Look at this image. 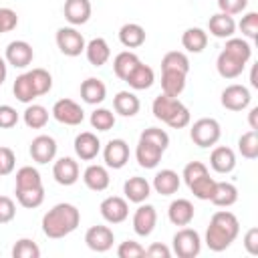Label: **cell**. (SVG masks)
Returning <instances> with one entry per match:
<instances>
[{
	"mask_svg": "<svg viewBox=\"0 0 258 258\" xmlns=\"http://www.w3.org/2000/svg\"><path fill=\"white\" fill-rule=\"evenodd\" d=\"M81 224V212L77 206L73 204H56L52 206L44 216H42V232L44 236L58 240L69 236L71 232H75Z\"/></svg>",
	"mask_w": 258,
	"mask_h": 258,
	"instance_id": "cell-1",
	"label": "cell"
},
{
	"mask_svg": "<svg viewBox=\"0 0 258 258\" xmlns=\"http://www.w3.org/2000/svg\"><path fill=\"white\" fill-rule=\"evenodd\" d=\"M238 234H240L238 218L228 210H220L210 220V226L206 230V244L212 252H224L238 238Z\"/></svg>",
	"mask_w": 258,
	"mask_h": 258,
	"instance_id": "cell-2",
	"label": "cell"
},
{
	"mask_svg": "<svg viewBox=\"0 0 258 258\" xmlns=\"http://www.w3.org/2000/svg\"><path fill=\"white\" fill-rule=\"evenodd\" d=\"M151 111H153V117L163 121L165 125H169L171 129H183L189 125L191 121V115H189V109L177 99V97H169V95H159L153 99V105H151Z\"/></svg>",
	"mask_w": 258,
	"mask_h": 258,
	"instance_id": "cell-3",
	"label": "cell"
},
{
	"mask_svg": "<svg viewBox=\"0 0 258 258\" xmlns=\"http://www.w3.org/2000/svg\"><path fill=\"white\" fill-rule=\"evenodd\" d=\"M220 135H222V129H220V123L212 117H202L198 119L191 129H189V137L191 141L198 145V147H212L220 141Z\"/></svg>",
	"mask_w": 258,
	"mask_h": 258,
	"instance_id": "cell-4",
	"label": "cell"
},
{
	"mask_svg": "<svg viewBox=\"0 0 258 258\" xmlns=\"http://www.w3.org/2000/svg\"><path fill=\"white\" fill-rule=\"evenodd\" d=\"M202 250V238L191 228H181L173 236V252L179 258H196Z\"/></svg>",
	"mask_w": 258,
	"mask_h": 258,
	"instance_id": "cell-5",
	"label": "cell"
},
{
	"mask_svg": "<svg viewBox=\"0 0 258 258\" xmlns=\"http://www.w3.org/2000/svg\"><path fill=\"white\" fill-rule=\"evenodd\" d=\"M56 46H58V50H60L64 56H79V54L85 50L87 42H85L83 34H81L77 28H73V26H62V28L56 30Z\"/></svg>",
	"mask_w": 258,
	"mask_h": 258,
	"instance_id": "cell-6",
	"label": "cell"
},
{
	"mask_svg": "<svg viewBox=\"0 0 258 258\" xmlns=\"http://www.w3.org/2000/svg\"><path fill=\"white\" fill-rule=\"evenodd\" d=\"M52 117L62 123V125H81L83 119H85V111L79 103H75L73 99H58L54 105H52Z\"/></svg>",
	"mask_w": 258,
	"mask_h": 258,
	"instance_id": "cell-7",
	"label": "cell"
},
{
	"mask_svg": "<svg viewBox=\"0 0 258 258\" xmlns=\"http://www.w3.org/2000/svg\"><path fill=\"white\" fill-rule=\"evenodd\" d=\"M99 210H101L103 220L109 222V224H121V222H125L127 216H129L127 200H123V198H119V196H109V198H105V200L101 202Z\"/></svg>",
	"mask_w": 258,
	"mask_h": 258,
	"instance_id": "cell-8",
	"label": "cell"
},
{
	"mask_svg": "<svg viewBox=\"0 0 258 258\" xmlns=\"http://www.w3.org/2000/svg\"><path fill=\"white\" fill-rule=\"evenodd\" d=\"M222 107L230 109V111H244L250 101H252V95L248 91V87L244 85H228L224 91H222Z\"/></svg>",
	"mask_w": 258,
	"mask_h": 258,
	"instance_id": "cell-9",
	"label": "cell"
},
{
	"mask_svg": "<svg viewBox=\"0 0 258 258\" xmlns=\"http://www.w3.org/2000/svg\"><path fill=\"white\" fill-rule=\"evenodd\" d=\"M105 165L111 169H121L129 161V145L125 139H111L103 149Z\"/></svg>",
	"mask_w": 258,
	"mask_h": 258,
	"instance_id": "cell-10",
	"label": "cell"
},
{
	"mask_svg": "<svg viewBox=\"0 0 258 258\" xmlns=\"http://www.w3.org/2000/svg\"><path fill=\"white\" fill-rule=\"evenodd\" d=\"M34 58V50L26 40H12L6 46V62L14 69H26Z\"/></svg>",
	"mask_w": 258,
	"mask_h": 258,
	"instance_id": "cell-11",
	"label": "cell"
},
{
	"mask_svg": "<svg viewBox=\"0 0 258 258\" xmlns=\"http://www.w3.org/2000/svg\"><path fill=\"white\" fill-rule=\"evenodd\" d=\"M155 224H157V212L151 204H143L135 210L133 214V230L137 236L141 238H147L153 230H155Z\"/></svg>",
	"mask_w": 258,
	"mask_h": 258,
	"instance_id": "cell-12",
	"label": "cell"
},
{
	"mask_svg": "<svg viewBox=\"0 0 258 258\" xmlns=\"http://www.w3.org/2000/svg\"><path fill=\"white\" fill-rule=\"evenodd\" d=\"M85 242L93 252H107L115 242V234L107 226H91L85 234Z\"/></svg>",
	"mask_w": 258,
	"mask_h": 258,
	"instance_id": "cell-13",
	"label": "cell"
},
{
	"mask_svg": "<svg viewBox=\"0 0 258 258\" xmlns=\"http://www.w3.org/2000/svg\"><path fill=\"white\" fill-rule=\"evenodd\" d=\"M79 173H81L79 163L73 157H60L52 165V177L60 185H73V183H77Z\"/></svg>",
	"mask_w": 258,
	"mask_h": 258,
	"instance_id": "cell-14",
	"label": "cell"
},
{
	"mask_svg": "<svg viewBox=\"0 0 258 258\" xmlns=\"http://www.w3.org/2000/svg\"><path fill=\"white\" fill-rule=\"evenodd\" d=\"M99 151H101V141H99V137L95 133L83 131V133H79L75 137V153H77L79 159L91 161V159H95L99 155Z\"/></svg>",
	"mask_w": 258,
	"mask_h": 258,
	"instance_id": "cell-15",
	"label": "cell"
},
{
	"mask_svg": "<svg viewBox=\"0 0 258 258\" xmlns=\"http://www.w3.org/2000/svg\"><path fill=\"white\" fill-rule=\"evenodd\" d=\"M54 155H56V141L50 135H38V137L32 139V143H30V157L36 163L44 165V163L52 161Z\"/></svg>",
	"mask_w": 258,
	"mask_h": 258,
	"instance_id": "cell-16",
	"label": "cell"
},
{
	"mask_svg": "<svg viewBox=\"0 0 258 258\" xmlns=\"http://www.w3.org/2000/svg\"><path fill=\"white\" fill-rule=\"evenodd\" d=\"M194 214H196L194 204H191L189 200H183V198L173 200V202L169 204V208H167V218H169V222H171L173 226H181V228L191 224Z\"/></svg>",
	"mask_w": 258,
	"mask_h": 258,
	"instance_id": "cell-17",
	"label": "cell"
},
{
	"mask_svg": "<svg viewBox=\"0 0 258 258\" xmlns=\"http://www.w3.org/2000/svg\"><path fill=\"white\" fill-rule=\"evenodd\" d=\"M62 12H64V18L73 26H81L89 22L91 18V2L89 0H64Z\"/></svg>",
	"mask_w": 258,
	"mask_h": 258,
	"instance_id": "cell-18",
	"label": "cell"
},
{
	"mask_svg": "<svg viewBox=\"0 0 258 258\" xmlns=\"http://www.w3.org/2000/svg\"><path fill=\"white\" fill-rule=\"evenodd\" d=\"M123 194L129 202L133 204H143L149 196H151V185L145 177H139V175H133L129 177L125 183H123Z\"/></svg>",
	"mask_w": 258,
	"mask_h": 258,
	"instance_id": "cell-19",
	"label": "cell"
},
{
	"mask_svg": "<svg viewBox=\"0 0 258 258\" xmlns=\"http://www.w3.org/2000/svg\"><path fill=\"white\" fill-rule=\"evenodd\" d=\"M105 97H107V87L101 79L89 77L81 83V99L87 105H99L105 101Z\"/></svg>",
	"mask_w": 258,
	"mask_h": 258,
	"instance_id": "cell-20",
	"label": "cell"
},
{
	"mask_svg": "<svg viewBox=\"0 0 258 258\" xmlns=\"http://www.w3.org/2000/svg\"><path fill=\"white\" fill-rule=\"evenodd\" d=\"M208 30L210 34H214L216 38H230L236 32V22L234 16L224 14V12H216L214 16H210L208 20Z\"/></svg>",
	"mask_w": 258,
	"mask_h": 258,
	"instance_id": "cell-21",
	"label": "cell"
},
{
	"mask_svg": "<svg viewBox=\"0 0 258 258\" xmlns=\"http://www.w3.org/2000/svg\"><path fill=\"white\" fill-rule=\"evenodd\" d=\"M83 181H85V185H87L89 189H93V191H105V189L109 187V183H111V177H109L107 167L93 163V165H89V167L85 169Z\"/></svg>",
	"mask_w": 258,
	"mask_h": 258,
	"instance_id": "cell-22",
	"label": "cell"
},
{
	"mask_svg": "<svg viewBox=\"0 0 258 258\" xmlns=\"http://www.w3.org/2000/svg\"><path fill=\"white\" fill-rule=\"evenodd\" d=\"M161 155H163V149H159L157 145L153 143H147V141H141L137 143V149H135V157H137V163L145 169H153L159 165L161 161Z\"/></svg>",
	"mask_w": 258,
	"mask_h": 258,
	"instance_id": "cell-23",
	"label": "cell"
},
{
	"mask_svg": "<svg viewBox=\"0 0 258 258\" xmlns=\"http://www.w3.org/2000/svg\"><path fill=\"white\" fill-rule=\"evenodd\" d=\"M210 165H212V169L218 171V173H230V171L236 167V153H234L230 147L220 145V147H216V149L212 151V155H210Z\"/></svg>",
	"mask_w": 258,
	"mask_h": 258,
	"instance_id": "cell-24",
	"label": "cell"
},
{
	"mask_svg": "<svg viewBox=\"0 0 258 258\" xmlns=\"http://www.w3.org/2000/svg\"><path fill=\"white\" fill-rule=\"evenodd\" d=\"M179 183L181 179L173 169H161L153 177V189L159 196H173L179 189Z\"/></svg>",
	"mask_w": 258,
	"mask_h": 258,
	"instance_id": "cell-25",
	"label": "cell"
},
{
	"mask_svg": "<svg viewBox=\"0 0 258 258\" xmlns=\"http://www.w3.org/2000/svg\"><path fill=\"white\" fill-rule=\"evenodd\" d=\"M244 67H246V62H244V60H240V58L232 56V54H230V52H226V50H222V52L218 54L216 69H218L220 77H224V79H236V77H240V75H242V71H244Z\"/></svg>",
	"mask_w": 258,
	"mask_h": 258,
	"instance_id": "cell-26",
	"label": "cell"
},
{
	"mask_svg": "<svg viewBox=\"0 0 258 258\" xmlns=\"http://www.w3.org/2000/svg\"><path fill=\"white\" fill-rule=\"evenodd\" d=\"M210 202L218 208H230L238 202V187L230 181H216V187H214Z\"/></svg>",
	"mask_w": 258,
	"mask_h": 258,
	"instance_id": "cell-27",
	"label": "cell"
},
{
	"mask_svg": "<svg viewBox=\"0 0 258 258\" xmlns=\"http://www.w3.org/2000/svg\"><path fill=\"white\" fill-rule=\"evenodd\" d=\"M153 81H155L153 69H151L149 64H143V62H139V64L129 73V77L125 79V83H129V87L135 89V91H145V89H149V87L153 85Z\"/></svg>",
	"mask_w": 258,
	"mask_h": 258,
	"instance_id": "cell-28",
	"label": "cell"
},
{
	"mask_svg": "<svg viewBox=\"0 0 258 258\" xmlns=\"http://www.w3.org/2000/svg\"><path fill=\"white\" fill-rule=\"evenodd\" d=\"M85 54H87V60L93 67H103L111 56V48H109L105 38H93V40L87 42Z\"/></svg>",
	"mask_w": 258,
	"mask_h": 258,
	"instance_id": "cell-29",
	"label": "cell"
},
{
	"mask_svg": "<svg viewBox=\"0 0 258 258\" xmlns=\"http://www.w3.org/2000/svg\"><path fill=\"white\" fill-rule=\"evenodd\" d=\"M139 107H141V103H139L137 95L131 93V91H119L115 95V99H113V109L121 117H133V115H137L139 113Z\"/></svg>",
	"mask_w": 258,
	"mask_h": 258,
	"instance_id": "cell-30",
	"label": "cell"
},
{
	"mask_svg": "<svg viewBox=\"0 0 258 258\" xmlns=\"http://www.w3.org/2000/svg\"><path fill=\"white\" fill-rule=\"evenodd\" d=\"M119 40L125 48H139L145 42V28L135 22H127L119 28Z\"/></svg>",
	"mask_w": 258,
	"mask_h": 258,
	"instance_id": "cell-31",
	"label": "cell"
},
{
	"mask_svg": "<svg viewBox=\"0 0 258 258\" xmlns=\"http://www.w3.org/2000/svg\"><path fill=\"white\" fill-rule=\"evenodd\" d=\"M181 44H183V48L187 52L198 54L208 46V32L198 28V26H191L181 34Z\"/></svg>",
	"mask_w": 258,
	"mask_h": 258,
	"instance_id": "cell-32",
	"label": "cell"
},
{
	"mask_svg": "<svg viewBox=\"0 0 258 258\" xmlns=\"http://www.w3.org/2000/svg\"><path fill=\"white\" fill-rule=\"evenodd\" d=\"M185 77L179 71H161V89L169 97H179L185 89Z\"/></svg>",
	"mask_w": 258,
	"mask_h": 258,
	"instance_id": "cell-33",
	"label": "cell"
},
{
	"mask_svg": "<svg viewBox=\"0 0 258 258\" xmlns=\"http://www.w3.org/2000/svg\"><path fill=\"white\" fill-rule=\"evenodd\" d=\"M12 93H14V97L20 101V103H32L38 95H36V89H34V85H32V79H30V75L28 73H22V75H18L16 79H14V85H12Z\"/></svg>",
	"mask_w": 258,
	"mask_h": 258,
	"instance_id": "cell-34",
	"label": "cell"
},
{
	"mask_svg": "<svg viewBox=\"0 0 258 258\" xmlns=\"http://www.w3.org/2000/svg\"><path fill=\"white\" fill-rule=\"evenodd\" d=\"M139 62H141V60H139V56H137L135 52L123 50V52H119V54L113 58V73H115L121 81H125V79L129 77V73H131Z\"/></svg>",
	"mask_w": 258,
	"mask_h": 258,
	"instance_id": "cell-35",
	"label": "cell"
},
{
	"mask_svg": "<svg viewBox=\"0 0 258 258\" xmlns=\"http://www.w3.org/2000/svg\"><path fill=\"white\" fill-rule=\"evenodd\" d=\"M16 194V200L22 208H38L42 202H44V187L42 185H36V187H24V189H14Z\"/></svg>",
	"mask_w": 258,
	"mask_h": 258,
	"instance_id": "cell-36",
	"label": "cell"
},
{
	"mask_svg": "<svg viewBox=\"0 0 258 258\" xmlns=\"http://www.w3.org/2000/svg\"><path fill=\"white\" fill-rule=\"evenodd\" d=\"M24 123L30 129H42L48 123V111H46V107L36 105V103H32V105L28 103V107L24 111Z\"/></svg>",
	"mask_w": 258,
	"mask_h": 258,
	"instance_id": "cell-37",
	"label": "cell"
},
{
	"mask_svg": "<svg viewBox=\"0 0 258 258\" xmlns=\"http://www.w3.org/2000/svg\"><path fill=\"white\" fill-rule=\"evenodd\" d=\"M161 71H179V73L187 75L189 73V58L179 50H171L161 58Z\"/></svg>",
	"mask_w": 258,
	"mask_h": 258,
	"instance_id": "cell-38",
	"label": "cell"
},
{
	"mask_svg": "<svg viewBox=\"0 0 258 258\" xmlns=\"http://www.w3.org/2000/svg\"><path fill=\"white\" fill-rule=\"evenodd\" d=\"M36 185H42V177L38 173L36 167L32 165H24L16 171V185L14 189H24V187H36Z\"/></svg>",
	"mask_w": 258,
	"mask_h": 258,
	"instance_id": "cell-39",
	"label": "cell"
},
{
	"mask_svg": "<svg viewBox=\"0 0 258 258\" xmlns=\"http://www.w3.org/2000/svg\"><path fill=\"white\" fill-rule=\"evenodd\" d=\"M224 50H226V52H230L232 56H236V58L244 60V62H248V60H250V56H252V46H250V42H248V40H244V38H234V36H230V38L226 40Z\"/></svg>",
	"mask_w": 258,
	"mask_h": 258,
	"instance_id": "cell-40",
	"label": "cell"
},
{
	"mask_svg": "<svg viewBox=\"0 0 258 258\" xmlns=\"http://www.w3.org/2000/svg\"><path fill=\"white\" fill-rule=\"evenodd\" d=\"M238 151L246 159H256L258 157V131H248L238 139Z\"/></svg>",
	"mask_w": 258,
	"mask_h": 258,
	"instance_id": "cell-41",
	"label": "cell"
},
{
	"mask_svg": "<svg viewBox=\"0 0 258 258\" xmlns=\"http://www.w3.org/2000/svg\"><path fill=\"white\" fill-rule=\"evenodd\" d=\"M214 187H216V179L210 177V173H206V175H202L189 183V189L198 200H210L214 194Z\"/></svg>",
	"mask_w": 258,
	"mask_h": 258,
	"instance_id": "cell-42",
	"label": "cell"
},
{
	"mask_svg": "<svg viewBox=\"0 0 258 258\" xmlns=\"http://www.w3.org/2000/svg\"><path fill=\"white\" fill-rule=\"evenodd\" d=\"M38 256H40V248L30 238H20L12 246V258H38Z\"/></svg>",
	"mask_w": 258,
	"mask_h": 258,
	"instance_id": "cell-43",
	"label": "cell"
},
{
	"mask_svg": "<svg viewBox=\"0 0 258 258\" xmlns=\"http://www.w3.org/2000/svg\"><path fill=\"white\" fill-rule=\"evenodd\" d=\"M28 75L32 79V85H34L38 97L40 95H46L52 89V77H50L48 71H44V69H32V71H28Z\"/></svg>",
	"mask_w": 258,
	"mask_h": 258,
	"instance_id": "cell-44",
	"label": "cell"
},
{
	"mask_svg": "<svg viewBox=\"0 0 258 258\" xmlns=\"http://www.w3.org/2000/svg\"><path fill=\"white\" fill-rule=\"evenodd\" d=\"M91 125L97 131H109L115 125V115L109 109H103V107L101 109H95L91 113Z\"/></svg>",
	"mask_w": 258,
	"mask_h": 258,
	"instance_id": "cell-45",
	"label": "cell"
},
{
	"mask_svg": "<svg viewBox=\"0 0 258 258\" xmlns=\"http://www.w3.org/2000/svg\"><path fill=\"white\" fill-rule=\"evenodd\" d=\"M139 139L141 141H147V143H153V145H157L159 149H167V145H169V135L163 131V129H159V127H147L141 135H139Z\"/></svg>",
	"mask_w": 258,
	"mask_h": 258,
	"instance_id": "cell-46",
	"label": "cell"
},
{
	"mask_svg": "<svg viewBox=\"0 0 258 258\" xmlns=\"http://www.w3.org/2000/svg\"><path fill=\"white\" fill-rule=\"evenodd\" d=\"M240 32L246 36V38H252L256 40L258 38V12H248L242 16L240 24H238Z\"/></svg>",
	"mask_w": 258,
	"mask_h": 258,
	"instance_id": "cell-47",
	"label": "cell"
},
{
	"mask_svg": "<svg viewBox=\"0 0 258 258\" xmlns=\"http://www.w3.org/2000/svg\"><path fill=\"white\" fill-rule=\"evenodd\" d=\"M117 256L119 258H141V256H145V248L135 240H125L119 244Z\"/></svg>",
	"mask_w": 258,
	"mask_h": 258,
	"instance_id": "cell-48",
	"label": "cell"
},
{
	"mask_svg": "<svg viewBox=\"0 0 258 258\" xmlns=\"http://www.w3.org/2000/svg\"><path fill=\"white\" fill-rule=\"evenodd\" d=\"M206 173H208L206 163H202V161H189V163L183 167L181 177H183V181L189 185L191 181H196L198 177H202V175H206Z\"/></svg>",
	"mask_w": 258,
	"mask_h": 258,
	"instance_id": "cell-49",
	"label": "cell"
},
{
	"mask_svg": "<svg viewBox=\"0 0 258 258\" xmlns=\"http://www.w3.org/2000/svg\"><path fill=\"white\" fill-rule=\"evenodd\" d=\"M16 155L10 147H0V175H8L14 171Z\"/></svg>",
	"mask_w": 258,
	"mask_h": 258,
	"instance_id": "cell-50",
	"label": "cell"
},
{
	"mask_svg": "<svg viewBox=\"0 0 258 258\" xmlns=\"http://www.w3.org/2000/svg\"><path fill=\"white\" fill-rule=\"evenodd\" d=\"M18 123V111L10 105H0V129H12Z\"/></svg>",
	"mask_w": 258,
	"mask_h": 258,
	"instance_id": "cell-51",
	"label": "cell"
},
{
	"mask_svg": "<svg viewBox=\"0 0 258 258\" xmlns=\"http://www.w3.org/2000/svg\"><path fill=\"white\" fill-rule=\"evenodd\" d=\"M18 24V16L12 8H0V34L14 30Z\"/></svg>",
	"mask_w": 258,
	"mask_h": 258,
	"instance_id": "cell-52",
	"label": "cell"
},
{
	"mask_svg": "<svg viewBox=\"0 0 258 258\" xmlns=\"http://www.w3.org/2000/svg\"><path fill=\"white\" fill-rule=\"evenodd\" d=\"M16 216V206L12 202V198L8 196H0V224H8L12 222Z\"/></svg>",
	"mask_w": 258,
	"mask_h": 258,
	"instance_id": "cell-53",
	"label": "cell"
},
{
	"mask_svg": "<svg viewBox=\"0 0 258 258\" xmlns=\"http://www.w3.org/2000/svg\"><path fill=\"white\" fill-rule=\"evenodd\" d=\"M246 6H248V0H218V8H220V12L230 14V16L244 12Z\"/></svg>",
	"mask_w": 258,
	"mask_h": 258,
	"instance_id": "cell-54",
	"label": "cell"
},
{
	"mask_svg": "<svg viewBox=\"0 0 258 258\" xmlns=\"http://www.w3.org/2000/svg\"><path fill=\"white\" fill-rule=\"evenodd\" d=\"M244 248L252 256L258 254V228H250L246 232V236H244Z\"/></svg>",
	"mask_w": 258,
	"mask_h": 258,
	"instance_id": "cell-55",
	"label": "cell"
},
{
	"mask_svg": "<svg viewBox=\"0 0 258 258\" xmlns=\"http://www.w3.org/2000/svg\"><path fill=\"white\" fill-rule=\"evenodd\" d=\"M145 256H149V258H169L171 256V250L165 244H161V242H153L145 250Z\"/></svg>",
	"mask_w": 258,
	"mask_h": 258,
	"instance_id": "cell-56",
	"label": "cell"
},
{
	"mask_svg": "<svg viewBox=\"0 0 258 258\" xmlns=\"http://www.w3.org/2000/svg\"><path fill=\"white\" fill-rule=\"evenodd\" d=\"M248 123H250V129L258 131V107H252L250 113H248Z\"/></svg>",
	"mask_w": 258,
	"mask_h": 258,
	"instance_id": "cell-57",
	"label": "cell"
},
{
	"mask_svg": "<svg viewBox=\"0 0 258 258\" xmlns=\"http://www.w3.org/2000/svg\"><path fill=\"white\" fill-rule=\"evenodd\" d=\"M6 75H8V69H6V60L0 56V85L6 81Z\"/></svg>",
	"mask_w": 258,
	"mask_h": 258,
	"instance_id": "cell-58",
	"label": "cell"
},
{
	"mask_svg": "<svg viewBox=\"0 0 258 258\" xmlns=\"http://www.w3.org/2000/svg\"><path fill=\"white\" fill-rule=\"evenodd\" d=\"M256 69H258V67L254 64V67H252V73H250V85H252L254 89H258V77H256Z\"/></svg>",
	"mask_w": 258,
	"mask_h": 258,
	"instance_id": "cell-59",
	"label": "cell"
}]
</instances>
